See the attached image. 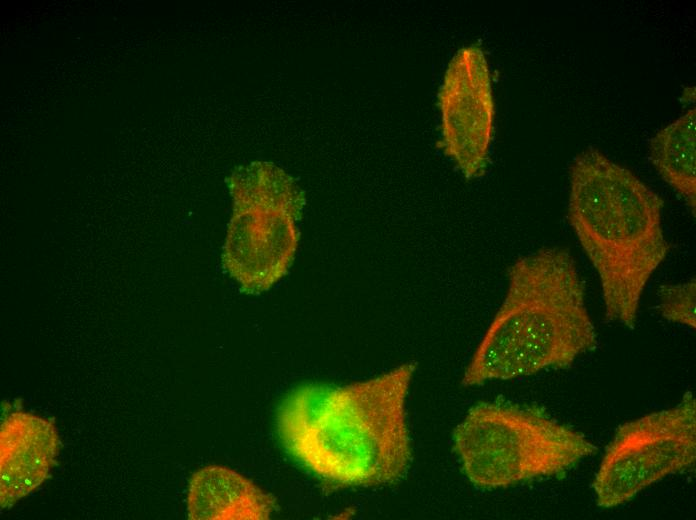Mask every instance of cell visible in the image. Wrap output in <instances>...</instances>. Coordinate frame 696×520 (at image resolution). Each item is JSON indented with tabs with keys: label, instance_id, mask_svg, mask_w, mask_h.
Wrapping results in <instances>:
<instances>
[{
	"label": "cell",
	"instance_id": "6da1fadb",
	"mask_svg": "<svg viewBox=\"0 0 696 520\" xmlns=\"http://www.w3.org/2000/svg\"><path fill=\"white\" fill-rule=\"evenodd\" d=\"M415 370L414 362H406L365 381L296 389L278 412L284 446L328 482L395 483L412 459L406 403Z\"/></svg>",
	"mask_w": 696,
	"mask_h": 520
},
{
	"label": "cell",
	"instance_id": "7a4b0ae2",
	"mask_svg": "<svg viewBox=\"0 0 696 520\" xmlns=\"http://www.w3.org/2000/svg\"><path fill=\"white\" fill-rule=\"evenodd\" d=\"M597 346L574 258L565 249L544 247L510 266L504 300L464 370L462 385L566 368Z\"/></svg>",
	"mask_w": 696,
	"mask_h": 520
},
{
	"label": "cell",
	"instance_id": "3957f363",
	"mask_svg": "<svg viewBox=\"0 0 696 520\" xmlns=\"http://www.w3.org/2000/svg\"><path fill=\"white\" fill-rule=\"evenodd\" d=\"M663 199L589 147L570 167L568 219L600 280L605 319L633 330L641 296L665 259Z\"/></svg>",
	"mask_w": 696,
	"mask_h": 520
},
{
	"label": "cell",
	"instance_id": "277c9868",
	"mask_svg": "<svg viewBox=\"0 0 696 520\" xmlns=\"http://www.w3.org/2000/svg\"><path fill=\"white\" fill-rule=\"evenodd\" d=\"M453 446L468 480L504 488L564 473L597 446L581 432L537 409L483 402L453 431Z\"/></svg>",
	"mask_w": 696,
	"mask_h": 520
},
{
	"label": "cell",
	"instance_id": "5b68a950",
	"mask_svg": "<svg viewBox=\"0 0 696 520\" xmlns=\"http://www.w3.org/2000/svg\"><path fill=\"white\" fill-rule=\"evenodd\" d=\"M229 187L234 208L223 247L224 268L245 292L266 291L285 276L295 257L302 192L269 162L239 168Z\"/></svg>",
	"mask_w": 696,
	"mask_h": 520
},
{
	"label": "cell",
	"instance_id": "8992f818",
	"mask_svg": "<svg viewBox=\"0 0 696 520\" xmlns=\"http://www.w3.org/2000/svg\"><path fill=\"white\" fill-rule=\"evenodd\" d=\"M696 400L691 391L673 407L621 425L595 474L597 505H621L648 486L694 467Z\"/></svg>",
	"mask_w": 696,
	"mask_h": 520
},
{
	"label": "cell",
	"instance_id": "52a82bcc",
	"mask_svg": "<svg viewBox=\"0 0 696 520\" xmlns=\"http://www.w3.org/2000/svg\"><path fill=\"white\" fill-rule=\"evenodd\" d=\"M440 146L466 178L486 171L493 135L494 101L483 50L470 45L450 61L438 94Z\"/></svg>",
	"mask_w": 696,
	"mask_h": 520
},
{
	"label": "cell",
	"instance_id": "ba28073f",
	"mask_svg": "<svg viewBox=\"0 0 696 520\" xmlns=\"http://www.w3.org/2000/svg\"><path fill=\"white\" fill-rule=\"evenodd\" d=\"M54 424L25 412L10 414L0 430V502L6 508L48 477L59 450Z\"/></svg>",
	"mask_w": 696,
	"mask_h": 520
},
{
	"label": "cell",
	"instance_id": "9c48e42d",
	"mask_svg": "<svg viewBox=\"0 0 696 520\" xmlns=\"http://www.w3.org/2000/svg\"><path fill=\"white\" fill-rule=\"evenodd\" d=\"M273 509L269 494L227 467H203L189 483L187 511L192 520H262L268 519Z\"/></svg>",
	"mask_w": 696,
	"mask_h": 520
},
{
	"label": "cell",
	"instance_id": "30bf717a",
	"mask_svg": "<svg viewBox=\"0 0 696 520\" xmlns=\"http://www.w3.org/2000/svg\"><path fill=\"white\" fill-rule=\"evenodd\" d=\"M696 109H689L651 139L649 157L652 165L686 202L695 216L696 210Z\"/></svg>",
	"mask_w": 696,
	"mask_h": 520
},
{
	"label": "cell",
	"instance_id": "8fae6325",
	"mask_svg": "<svg viewBox=\"0 0 696 520\" xmlns=\"http://www.w3.org/2000/svg\"><path fill=\"white\" fill-rule=\"evenodd\" d=\"M658 311L669 322L695 329L696 280L691 278L677 284H664L658 290Z\"/></svg>",
	"mask_w": 696,
	"mask_h": 520
}]
</instances>
